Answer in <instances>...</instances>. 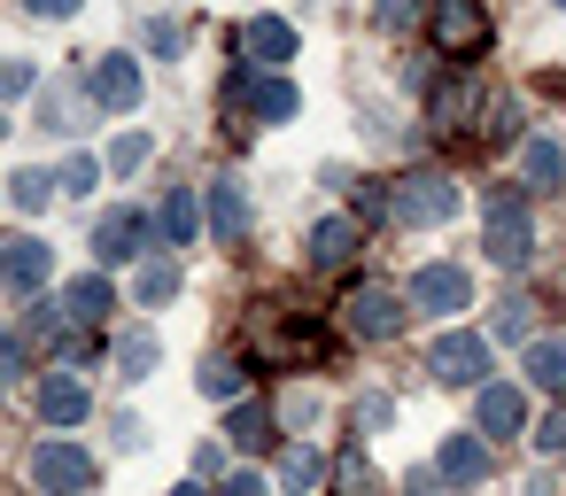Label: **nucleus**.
<instances>
[{"label":"nucleus","mask_w":566,"mask_h":496,"mask_svg":"<svg viewBox=\"0 0 566 496\" xmlns=\"http://www.w3.org/2000/svg\"><path fill=\"white\" fill-rule=\"evenodd\" d=\"M434 48L465 71L489 48V9H481V0H434Z\"/></svg>","instance_id":"1"},{"label":"nucleus","mask_w":566,"mask_h":496,"mask_svg":"<svg viewBox=\"0 0 566 496\" xmlns=\"http://www.w3.org/2000/svg\"><path fill=\"white\" fill-rule=\"evenodd\" d=\"M342 326L365 334V341H388V334H403V295L380 287V279H365V287L342 295Z\"/></svg>","instance_id":"2"},{"label":"nucleus","mask_w":566,"mask_h":496,"mask_svg":"<svg viewBox=\"0 0 566 496\" xmlns=\"http://www.w3.org/2000/svg\"><path fill=\"white\" fill-rule=\"evenodd\" d=\"M427 372L450 388H489V341L481 334H434L427 341Z\"/></svg>","instance_id":"3"},{"label":"nucleus","mask_w":566,"mask_h":496,"mask_svg":"<svg viewBox=\"0 0 566 496\" xmlns=\"http://www.w3.org/2000/svg\"><path fill=\"white\" fill-rule=\"evenodd\" d=\"M226 102H241L256 125H287V117L303 109V94H295L287 78H264V71H233V78H226Z\"/></svg>","instance_id":"4"},{"label":"nucleus","mask_w":566,"mask_h":496,"mask_svg":"<svg viewBox=\"0 0 566 496\" xmlns=\"http://www.w3.org/2000/svg\"><path fill=\"white\" fill-rule=\"evenodd\" d=\"M32 488H48V496H86V488H94V457H86L78 442H40V450H32Z\"/></svg>","instance_id":"5"},{"label":"nucleus","mask_w":566,"mask_h":496,"mask_svg":"<svg viewBox=\"0 0 566 496\" xmlns=\"http://www.w3.org/2000/svg\"><path fill=\"white\" fill-rule=\"evenodd\" d=\"M450 210H458V187H450L442 171H411V179L396 187V218H403V225H442Z\"/></svg>","instance_id":"6"},{"label":"nucleus","mask_w":566,"mask_h":496,"mask_svg":"<svg viewBox=\"0 0 566 496\" xmlns=\"http://www.w3.org/2000/svg\"><path fill=\"white\" fill-rule=\"evenodd\" d=\"M86 102H94V109H133V102H140L133 55H94V63H86Z\"/></svg>","instance_id":"7"},{"label":"nucleus","mask_w":566,"mask_h":496,"mask_svg":"<svg viewBox=\"0 0 566 496\" xmlns=\"http://www.w3.org/2000/svg\"><path fill=\"white\" fill-rule=\"evenodd\" d=\"M427 117H434V133H465V125L481 117V71H458V78H442V86L427 94Z\"/></svg>","instance_id":"8"},{"label":"nucleus","mask_w":566,"mask_h":496,"mask_svg":"<svg viewBox=\"0 0 566 496\" xmlns=\"http://www.w3.org/2000/svg\"><path fill=\"white\" fill-rule=\"evenodd\" d=\"M48 272H55L48 241H32V233L0 241V287H9V295H32V287H48Z\"/></svg>","instance_id":"9"},{"label":"nucleus","mask_w":566,"mask_h":496,"mask_svg":"<svg viewBox=\"0 0 566 496\" xmlns=\"http://www.w3.org/2000/svg\"><path fill=\"white\" fill-rule=\"evenodd\" d=\"M465 295H473V279H465L458 264H427V272L411 279V310H427V318H450V310H465Z\"/></svg>","instance_id":"10"},{"label":"nucleus","mask_w":566,"mask_h":496,"mask_svg":"<svg viewBox=\"0 0 566 496\" xmlns=\"http://www.w3.org/2000/svg\"><path fill=\"white\" fill-rule=\"evenodd\" d=\"M140 249H148V218H140V210H109V218L94 225V256H102V272H109V264H133Z\"/></svg>","instance_id":"11"},{"label":"nucleus","mask_w":566,"mask_h":496,"mask_svg":"<svg viewBox=\"0 0 566 496\" xmlns=\"http://www.w3.org/2000/svg\"><path fill=\"white\" fill-rule=\"evenodd\" d=\"M241 55H249L256 71H280V63H295V24H287V17H256V24L241 32Z\"/></svg>","instance_id":"12"},{"label":"nucleus","mask_w":566,"mask_h":496,"mask_svg":"<svg viewBox=\"0 0 566 496\" xmlns=\"http://www.w3.org/2000/svg\"><path fill=\"white\" fill-rule=\"evenodd\" d=\"M481 256H489V264H504V272H520V264L535 256L527 218H481Z\"/></svg>","instance_id":"13"},{"label":"nucleus","mask_w":566,"mask_h":496,"mask_svg":"<svg viewBox=\"0 0 566 496\" xmlns=\"http://www.w3.org/2000/svg\"><path fill=\"white\" fill-rule=\"evenodd\" d=\"M434 473H442V488H473V481H489V442H481V434H450L442 457H434Z\"/></svg>","instance_id":"14"},{"label":"nucleus","mask_w":566,"mask_h":496,"mask_svg":"<svg viewBox=\"0 0 566 496\" xmlns=\"http://www.w3.org/2000/svg\"><path fill=\"white\" fill-rule=\"evenodd\" d=\"M357 249H365L357 218H318V225H311V264H318V272H342Z\"/></svg>","instance_id":"15"},{"label":"nucleus","mask_w":566,"mask_h":496,"mask_svg":"<svg viewBox=\"0 0 566 496\" xmlns=\"http://www.w3.org/2000/svg\"><path fill=\"white\" fill-rule=\"evenodd\" d=\"M520 419H527V395H520V388L489 380V388L473 395V426H481V434H520Z\"/></svg>","instance_id":"16"},{"label":"nucleus","mask_w":566,"mask_h":496,"mask_svg":"<svg viewBox=\"0 0 566 496\" xmlns=\"http://www.w3.org/2000/svg\"><path fill=\"white\" fill-rule=\"evenodd\" d=\"M117 310V287H109V272H86V279H71L63 287V318H78V326H102Z\"/></svg>","instance_id":"17"},{"label":"nucleus","mask_w":566,"mask_h":496,"mask_svg":"<svg viewBox=\"0 0 566 496\" xmlns=\"http://www.w3.org/2000/svg\"><path fill=\"white\" fill-rule=\"evenodd\" d=\"M210 225H218V241L249 233V187L241 179H210Z\"/></svg>","instance_id":"18"},{"label":"nucleus","mask_w":566,"mask_h":496,"mask_svg":"<svg viewBox=\"0 0 566 496\" xmlns=\"http://www.w3.org/2000/svg\"><path fill=\"white\" fill-rule=\"evenodd\" d=\"M40 419L78 426V419H86V388H78L71 372H48V380H40Z\"/></svg>","instance_id":"19"},{"label":"nucleus","mask_w":566,"mask_h":496,"mask_svg":"<svg viewBox=\"0 0 566 496\" xmlns=\"http://www.w3.org/2000/svg\"><path fill=\"white\" fill-rule=\"evenodd\" d=\"M527 388H543V395H566V334H551V341H527Z\"/></svg>","instance_id":"20"},{"label":"nucleus","mask_w":566,"mask_h":496,"mask_svg":"<svg viewBox=\"0 0 566 496\" xmlns=\"http://www.w3.org/2000/svg\"><path fill=\"white\" fill-rule=\"evenodd\" d=\"M86 117H94V102H86L78 86H48V94H40V125H55V133H86Z\"/></svg>","instance_id":"21"},{"label":"nucleus","mask_w":566,"mask_h":496,"mask_svg":"<svg viewBox=\"0 0 566 496\" xmlns=\"http://www.w3.org/2000/svg\"><path fill=\"white\" fill-rule=\"evenodd\" d=\"M195 225H202V218H195V187H171V194H164V210H156V233H164L171 249H187V241H195Z\"/></svg>","instance_id":"22"},{"label":"nucleus","mask_w":566,"mask_h":496,"mask_svg":"<svg viewBox=\"0 0 566 496\" xmlns=\"http://www.w3.org/2000/svg\"><path fill=\"white\" fill-rule=\"evenodd\" d=\"M109 357H117V372H125V380H148V372H156V334H148V326H133V334H117V341H109Z\"/></svg>","instance_id":"23"},{"label":"nucleus","mask_w":566,"mask_h":496,"mask_svg":"<svg viewBox=\"0 0 566 496\" xmlns=\"http://www.w3.org/2000/svg\"><path fill=\"white\" fill-rule=\"evenodd\" d=\"M318 473H326V457H318L311 442L280 450V488H287V496H311V488H318Z\"/></svg>","instance_id":"24"},{"label":"nucleus","mask_w":566,"mask_h":496,"mask_svg":"<svg viewBox=\"0 0 566 496\" xmlns=\"http://www.w3.org/2000/svg\"><path fill=\"white\" fill-rule=\"evenodd\" d=\"M241 388H249V365L241 357H202V395L210 403H233Z\"/></svg>","instance_id":"25"},{"label":"nucleus","mask_w":566,"mask_h":496,"mask_svg":"<svg viewBox=\"0 0 566 496\" xmlns=\"http://www.w3.org/2000/svg\"><path fill=\"white\" fill-rule=\"evenodd\" d=\"M520 163H527V179H535L543 194H551V187H566V156H558L551 140H527V148H520Z\"/></svg>","instance_id":"26"},{"label":"nucleus","mask_w":566,"mask_h":496,"mask_svg":"<svg viewBox=\"0 0 566 496\" xmlns=\"http://www.w3.org/2000/svg\"><path fill=\"white\" fill-rule=\"evenodd\" d=\"M226 434H233L241 450H272V411H256V403H241V411L226 419Z\"/></svg>","instance_id":"27"},{"label":"nucleus","mask_w":566,"mask_h":496,"mask_svg":"<svg viewBox=\"0 0 566 496\" xmlns=\"http://www.w3.org/2000/svg\"><path fill=\"white\" fill-rule=\"evenodd\" d=\"M334 496H380V473H373L365 457H342V465H334Z\"/></svg>","instance_id":"28"},{"label":"nucleus","mask_w":566,"mask_h":496,"mask_svg":"<svg viewBox=\"0 0 566 496\" xmlns=\"http://www.w3.org/2000/svg\"><path fill=\"white\" fill-rule=\"evenodd\" d=\"M48 194H55L48 171H17V179H9V202H17V210H48Z\"/></svg>","instance_id":"29"},{"label":"nucleus","mask_w":566,"mask_h":496,"mask_svg":"<svg viewBox=\"0 0 566 496\" xmlns=\"http://www.w3.org/2000/svg\"><path fill=\"white\" fill-rule=\"evenodd\" d=\"M171 295H179V264H148V272H140V303L156 310V303H171Z\"/></svg>","instance_id":"30"},{"label":"nucleus","mask_w":566,"mask_h":496,"mask_svg":"<svg viewBox=\"0 0 566 496\" xmlns=\"http://www.w3.org/2000/svg\"><path fill=\"white\" fill-rule=\"evenodd\" d=\"M40 86V71L24 63V55H9V63H0V102H17V94H32Z\"/></svg>","instance_id":"31"},{"label":"nucleus","mask_w":566,"mask_h":496,"mask_svg":"<svg viewBox=\"0 0 566 496\" xmlns=\"http://www.w3.org/2000/svg\"><path fill=\"white\" fill-rule=\"evenodd\" d=\"M94 179H102V163H94V156H71L55 187H63V194H94Z\"/></svg>","instance_id":"32"},{"label":"nucleus","mask_w":566,"mask_h":496,"mask_svg":"<svg viewBox=\"0 0 566 496\" xmlns=\"http://www.w3.org/2000/svg\"><path fill=\"white\" fill-rule=\"evenodd\" d=\"M527 326H535V303L527 295H504L496 303V334H527Z\"/></svg>","instance_id":"33"},{"label":"nucleus","mask_w":566,"mask_h":496,"mask_svg":"<svg viewBox=\"0 0 566 496\" xmlns=\"http://www.w3.org/2000/svg\"><path fill=\"white\" fill-rule=\"evenodd\" d=\"M17 372H32V349H24V334L0 326V380H17Z\"/></svg>","instance_id":"34"},{"label":"nucleus","mask_w":566,"mask_h":496,"mask_svg":"<svg viewBox=\"0 0 566 496\" xmlns=\"http://www.w3.org/2000/svg\"><path fill=\"white\" fill-rule=\"evenodd\" d=\"M148 163V133H125L117 148H109V171H140Z\"/></svg>","instance_id":"35"},{"label":"nucleus","mask_w":566,"mask_h":496,"mask_svg":"<svg viewBox=\"0 0 566 496\" xmlns=\"http://www.w3.org/2000/svg\"><path fill=\"white\" fill-rule=\"evenodd\" d=\"M388 419H396L388 395H357V426H388Z\"/></svg>","instance_id":"36"},{"label":"nucleus","mask_w":566,"mask_h":496,"mask_svg":"<svg viewBox=\"0 0 566 496\" xmlns=\"http://www.w3.org/2000/svg\"><path fill=\"white\" fill-rule=\"evenodd\" d=\"M419 17V0H380V32H403Z\"/></svg>","instance_id":"37"},{"label":"nucleus","mask_w":566,"mask_h":496,"mask_svg":"<svg viewBox=\"0 0 566 496\" xmlns=\"http://www.w3.org/2000/svg\"><path fill=\"white\" fill-rule=\"evenodd\" d=\"M403 488H411V496H442V473H434V465H411Z\"/></svg>","instance_id":"38"},{"label":"nucleus","mask_w":566,"mask_h":496,"mask_svg":"<svg viewBox=\"0 0 566 496\" xmlns=\"http://www.w3.org/2000/svg\"><path fill=\"white\" fill-rule=\"evenodd\" d=\"M535 450H566V411H551V419L535 426Z\"/></svg>","instance_id":"39"},{"label":"nucleus","mask_w":566,"mask_h":496,"mask_svg":"<svg viewBox=\"0 0 566 496\" xmlns=\"http://www.w3.org/2000/svg\"><path fill=\"white\" fill-rule=\"evenodd\" d=\"M148 48L156 55H179V24H148Z\"/></svg>","instance_id":"40"},{"label":"nucleus","mask_w":566,"mask_h":496,"mask_svg":"<svg viewBox=\"0 0 566 496\" xmlns=\"http://www.w3.org/2000/svg\"><path fill=\"white\" fill-rule=\"evenodd\" d=\"M218 496H272V488H264V481H256V473H233V481H226V488H218Z\"/></svg>","instance_id":"41"},{"label":"nucleus","mask_w":566,"mask_h":496,"mask_svg":"<svg viewBox=\"0 0 566 496\" xmlns=\"http://www.w3.org/2000/svg\"><path fill=\"white\" fill-rule=\"evenodd\" d=\"M32 17H55L63 24V17H78V0H32Z\"/></svg>","instance_id":"42"},{"label":"nucleus","mask_w":566,"mask_h":496,"mask_svg":"<svg viewBox=\"0 0 566 496\" xmlns=\"http://www.w3.org/2000/svg\"><path fill=\"white\" fill-rule=\"evenodd\" d=\"M171 496H202V488H195V481H187V488H171Z\"/></svg>","instance_id":"43"},{"label":"nucleus","mask_w":566,"mask_h":496,"mask_svg":"<svg viewBox=\"0 0 566 496\" xmlns=\"http://www.w3.org/2000/svg\"><path fill=\"white\" fill-rule=\"evenodd\" d=\"M551 9H566V0H551Z\"/></svg>","instance_id":"44"},{"label":"nucleus","mask_w":566,"mask_h":496,"mask_svg":"<svg viewBox=\"0 0 566 496\" xmlns=\"http://www.w3.org/2000/svg\"><path fill=\"white\" fill-rule=\"evenodd\" d=\"M0 133H9V125H0Z\"/></svg>","instance_id":"45"}]
</instances>
